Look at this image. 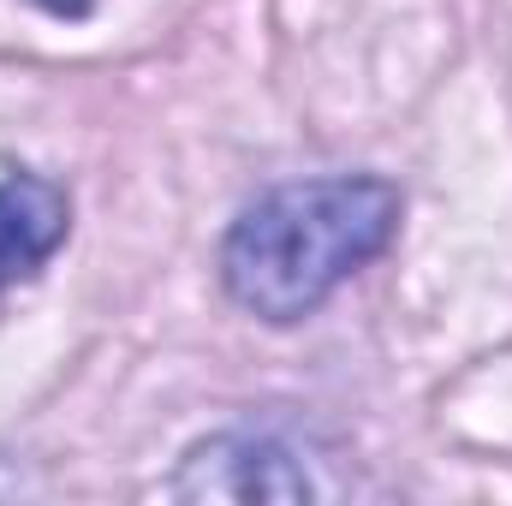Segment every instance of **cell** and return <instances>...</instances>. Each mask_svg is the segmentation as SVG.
<instances>
[{
  "label": "cell",
  "instance_id": "6da1fadb",
  "mask_svg": "<svg viewBox=\"0 0 512 506\" xmlns=\"http://www.w3.org/2000/svg\"><path fill=\"white\" fill-rule=\"evenodd\" d=\"M393 227L399 191L387 179H304L239 215L221 268L245 310L298 322L382 251Z\"/></svg>",
  "mask_w": 512,
  "mask_h": 506
},
{
  "label": "cell",
  "instance_id": "7a4b0ae2",
  "mask_svg": "<svg viewBox=\"0 0 512 506\" xmlns=\"http://www.w3.org/2000/svg\"><path fill=\"white\" fill-rule=\"evenodd\" d=\"M66 239V191L48 179H0V286L36 274Z\"/></svg>",
  "mask_w": 512,
  "mask_h": 506
},
{
  "label": "cell",
  "instance_id": "3957f363",
  "mask_svg": "<svg viewBox=\"0 0 512 506\" xmlns=\"http://www.w3.org/2000/svg\"><path fill=\"white\" fill-rule=\"evenodd\" d=\"M36 6H48V12H60V18H84V12H90V0H36Z\"/></svg>",
  "mask_w": 512,
  "mask_h": 506
}]
</instances>
